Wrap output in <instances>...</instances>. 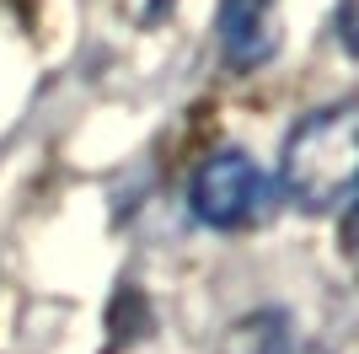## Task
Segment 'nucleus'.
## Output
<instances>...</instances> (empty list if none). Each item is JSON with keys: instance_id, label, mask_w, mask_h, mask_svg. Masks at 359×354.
<instances>
[{"instance_id": "obj_1", "label": "nucleus", "mask_w": 359, "mask_h": 354, "mask_svg": "<svg viewBox=\"0 0 359 354\" xmlns=\"http://www.w3.org/2000/svg\"><path fill=\"white\" fill-rule=\"evenodd\" d=\"M359 188V103H332L290 129L279 156V193L306 215L338 209Z\"/></svg>"}, {"instance_id": "obj_2", "label": "nucleus", "mask_w": 359, "mask_h": 354, "mask_svg": "<svg viewBox=\"0 0 359 354\" xmlns=\"http://www.w3.org/2000/svg\"><path fill=\"white\" fill-rule=\"evenodd\" d=\"M194 215L215 231H241V225H252L269 215L273 204V183L269 172L247 156V150H215L210 162L194 172Z\"/></svg>"}, {"instance_id": "obj_3", "label": "nucleus", "mask_w": 359, "mask_h": 354, "mask_svg": "<svg viewBox=\"0 0 359 354\" xmlns=\"http://www.w3.org/2000/svg\"><path fill=\"white\" fill-rule=\"evenodd\" d=\"M215 38L236 70H257L279 48V0H220Z\"/></svg>"}, {"instance_id": "obj_4", "label": "nucleus", "mask_w": 359, "mask_h": 354, "mask_svg": "<svg viewBox=\"0 0 359 354\" xmlns=\"http://www.w3.org/2000/svg\"><path fill=\"white\" fill-rule=\"evenodd\" d=\"M338 44H344V54L359 59V0H344V6H338Z\"/></svg>"}, {"instance_id": "obj_5", "label": "nucleus", "mask_w": 359, "mask_h": 354, "mask_svg": "<svg viewBox=\"0 0 359 354\" xmlns=\"http://www.w3.org/2000/svg\"><path fill=\"white\" fill-rule=\"evenodd\" d=\"M344 252L348 258H359V188H354V199H348V215H344Z\"/></svg>"}, {"instance_id": "obj_6", "label": "nucleus", "mask_w": 359, "mask_h": 354, "mask_svg": "<svg viewBox=\"0 0 359 354\" xmlns=\"http://www.w3.org/2000/svg\"><path fill=\"white\" fill-rule=\"evenodd\" d=\"M279 354H327V349H316V343H285Z\"/></svg>"}]
</instances>
